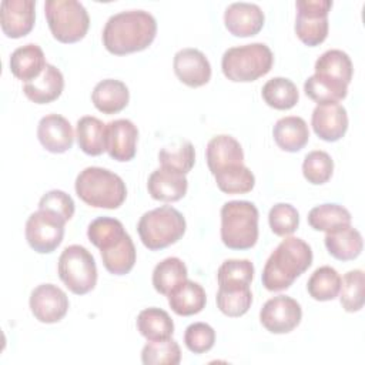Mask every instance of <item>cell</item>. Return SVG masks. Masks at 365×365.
I'll return each mask as SVG.
<instances>
[{"mask_svg": "<svg viewBox=\"0 0 365 365\" xmlns=\"http://www.w3.org/2000/svg\"><path fill=\"white\" fill-rule=\"evenodd\" d=\"M30 309L34 318L43 324L61 321L68 311L66 292L54 284H41L30 294Z\"/></svg>", "mask_w": 365, "mask_h": 365, "instance_id": "7c38bea8", "label": "cell"}, {"mask_svg": "<svg viewBox=\"0 0 365 365\" xmlns=\"http://www.w3.org/2000/svg\"><path fill=\"white\" fill-rule=\"evenodd\" d=\"M137 329L147 341H160L171 338L174 322L167 311L161 308H145L137 317Z\"/></svg>", "mask_w": 365, "mask_h": 365, "instance_id": "4316f807", "label": "cell"}, {"mask_svg": "<svg viewBox=\"0 0 365 365\" xmlns=\"http://www.w3.org/2000/svg\"><path fill=\"white\" fill-rule=\"evenodd\" d=\"M36 20L34 0H3L0 24L3 33L10 38H20L29 34Z\"/></svg>", "mask_w": 365, "mask_h": 365, "instance_id": "5bb4252c", "label": "cell"}, {"mask_svg": "<svg viewBox=\"0 0 365 365\" xmlns=\"http://www.w3.org/2000/svg\"><path fill=\"white\" fill-rule=\"evenodd\" d=\"M173 67L178 80L188 87H201L211 78V64L208 58L202 51L192 47L177 51Z\"/></svg>", "mask_w": 365, "mask_h": 365, "instance_id": "9a60e30c", "label": "cell"}, {"mask_svg": "<svg viewBox=\"0 0 365 365\" xmlns=\"http://www.w3.org/2000/svg\"><path fill=\"white\" fill-rule=\"evenodd\" d=\"M341 288V275L329 265L317 268L308 282L307 291L317 301H331L338 297Z\"/></svg>", "mask_w": 365, "mask_h": 365, "instance_id": "e575fe53", "label": "cell"}, {"mask_svg": "<svg viewBox=\"0 0 365 365\" xmlns=\"http://www.w3.org/2000/svg\"><path fill=\"white\" fill-rule=\"evenodd\" d=\"M324 241L328 252L339 261L355 259L364 247L361 232L351 225L327 232Z\"/></svg>", "mask_w": 365, "mask_h": 365, "instance_id": "484cf974", "label": "cell"}, {"mask_svg": "<svg viewBox=\"0 0 365 365\" xmlns=\"http://www.w3.org/2000/svg\"><path fill=\"white\" fill-rule=\"evenodd\" d=\"M272 135L281 150L297 153L307 145L309 140V130L304 118L287 115L275 123Z\"/></svg>", "mask_w": 365, "mask_h": 365, "instance_id": "d4e9b609", "label": "cell"}, {"mask_svg": "<svg viewBox=\"0 0 365 365\" xmlns=\"http://www.w3.org/2000/svg\"><path fill=\"white\" fill-rule=\"evenodd\" d=\"M315 74L329 77L332 80L349 84L352 78V61L349 56L338 48H331L322 53L315 61Z\"/></svg>", "mask_w": 365, "mask_h": 365, "instance_id": "f546056e", "label": "cell"}, {"mask_svg": "<svg viewBox=\"0 0 365 365\" xmlns=\"http://www.w3.org/2000/svg\"><path fill=\"white\" fill-rule=\"evenodd\" d=\"M124 225L121 221L111 217H98L88 224L87 237L90 242L100 251L114 245L125 235Z\"/></svg>", "mask_w": 365, "mask_h": 365, "instance_id": "74e56055", "label": "cell"}, {"mask_svg": "<svg viewBox=\"0 0 365 365\" xmlns=\"http://www.w3.org/2000/svg\"><path fill=\"white\" fill-rule=\"evenodd\" d=\"M181 361V349L173 338L148 341L141 351V362L144 365H178Z\"/></svg>", "mask_w": 365, "mask_h": 365, "instance_id": "ab89813d", "label": "cell"}, {"mask_svg": "<svg viewBox=\"0 0 365 365\" xmlns=\"http://www.w3.org/2000/svg\"><path fill=\"white\" fill-rule=\"evenodd\" d=\"M66 220L54 211L37 210L26 221V240L38 254L53 252L63 241Z\"/></svg>", "mask_w": 365, "mask_h": 365, "instance_id": "30bf717a", "label": "cell"}, {"mask_svg": "<svg viewBox=\"0 0 365 365\" xmlns=\"http://www.w3.org/2000/svg\"><path fill=\"white\" fill-rule=\"evenodd\" d=\"M205 158L208 168L214 175L224 168L244 164V151L241 144L234 137L220 134L208 141Z\"/></svg>", "mask_w": 365, "mask_h": 365, "instance_id": "d6986e66", "label": "cell"}, {"mask_svg": "<svg viewBox=\"0 0 365 365\" xmlns=\"http://www.w3.org/2000/svg\"><path fill=\"white\" fill-rule=\"evenodd\" d=\"M272 63L274 54L267 44L251 43L225 50L221 58V68L228 80L248 83L269 73Z\"/></svg>", "mask_w": 365, "mask_h": 365, "instance_id": "5b68a950", "label": "cell"}, {"mask_svg": "<svg viewBox=\"0 0 365 365\" xmlns=\"http://www.w3.org/2000/svg\"><path fill=\"white\" fill-rule=\"evenodd\" d=\"M138 128L131 120L118 118L106 124V151L115 161H130L137 151Z\"/></svg>", "mask_w": 365, "mask_h": 365, "instance_id": "4fadbf2b", "label": "cell"}, {"mask_svg": "<svg viewBox=\"0 0 365 365\" xmlns=\"http://www.w3.org/2000/svg\"><path fill=\"white\" fill-rule=\"evenodd\" d=\"M185 228V218L171 205H163L144 212L137 224L141 242L151 251L175 244L182 238Z\"/></svg>", "mask_w": 365, "mask_h": 365, "instance_id": "8992f818", "label": "cell"}, {"mask_svg": "<svg viewBox=\"0 0 365 365\" xmlns=\"http://www.w3.org/2000/svg\"><path fill=\"white\" fill-rule=\"evenodd\" d=\"M188 271L185 264L177 257H168L158 262L153 271V285L157 292L168 295V292L187 279Z\"/></svg>", "mask_w": 365, "mask_h": 365, "instance_id": "d590c367", "label": "cell"}, {"mask_svg": "<svg viewBox=\"0 0 365 365\" xmlns=\"http://www.w3.org/2000/svg\"><path fill=\"white\" fill-rule=\"evenodd\" d=\"M312 264V250L301 238L282 240L268 257L262 269V285L272 292L288 289Z\"/></svg>", "mask_w": 365, "mask_h": 365, "instance_id": "7a4b0ae2", "label": "cell"}, {"mask_svg": "<svg viewBox=\"0 0 365 365\" xmlns=\"http://www.w3.org/2000/svg\"><path fill=\"white\" fill-rule=\"evenodd\" d=\"M157 34V21L145 10L113 14L103 30V44L111 54L124 56L147 48Z\"/></svg>", "mask_w": 365, "mask_h": 365, "instance_id": "6da1fadb", "label": "cell"}, {"mask_svg": "<svg viewBox=\"0 0 365 365\" xmlns=\"http://www.w3.org/2000/svg\"><path fill=\"white\" fill-rule=\"evenodd\" d=\"M168 305L181 317H190L205 308L207 295L204 288L191 279H184L168 292Z\"/></svg>", "mask_w": 365, "mask_h": 365, "instance_id": "7402d4cb", "label": "cell"}, {"mask_svg": "<svg viewBox=\"0 0 365 365\" xmlns=\"http://www.w3.org/2000/svg\"><path fill=\"white\" fill-rule=\"evenodd\" d=\"M188 188V181L184 174L160 167L154 170L147 181L148 194L158 201L174 202L181 200Z\"/></svg>", "mask_w": 365, "mask_h": 365, "instance_id": "ffe728a7", "label": "cell"}, {"mask_svg": "<svg viewBox=\"0 0 365 365\" xmlns=\"http://www.w3.org/2000/svg\"><path fill=\"white\" fill-rule=\"evenodd\" d=\"M351 212L339 204H321L308 212V224L317 231L331 232L351 225Z\"/></svg>", "mask_w": 365, "mask_h": 365, "instance_id": "1f68e13d", "label": "cell"}, {"mask_svg": "<svg viewBox=\"0 0 365 365\" xmlns=\"http://www.w3.org/2000/svg\"><path fill=\"white\" fill-rule=\"evenodd\" d=\"M76 137L81 151L88 155H100L106 151V124L97 117H81L76 125Z\"/></svg>", "mask_w": 365, "mask_h": 365, "instance_id": "83f0119b", "label": "cell"}, {"mask_svg": "<svg viewBox=\"0 0 365 365\" xmlns=\"http://www.w3.org/2000/svg\"><path fill=\"white\" fill-rule=\"evenodd\" d=\"M38 208L40 210H50L61 215L66 221L71 220L74 215V201L73 198L61 191V190H51L47 191L38 201Z\"/></svg>", "mask_w": 365, "mask_h": 365, "instance_id": "bcb514c9", "label": "cell"}, {"mask_svg": "<svg viewBox=\"0 0 365 365\" xmlns=\"http://www.w3.org/2000/svg\"><path fill=\"white\" fill-rule=\"evenodd\" d=\"M185 346L194 354H204L214 346L215 331L205 322H194L185 328Z\"/></svg>", "mask_w": 365, "mask_h": 365, "instance_id": "f6af8a7d", "label": "cell"}, {"mask_svg": "<svg viewBox=\"0 0 365 365\" xmlns=\"http://www.w3.org/2000/svg\"><path fill=\"white\" fill-rule=\"evenodd\" d=\"M314 133L324 141H338L348 130V114L339 103L318 104L311 117Z\"/></svg>", "mask_w": 365, "mask_h": 365, "instance_id": "2e32d148", "label": "cell"}, {"mask_svg": "<svg viewBox=\"0 0 365 365\" xmlns=\"http://www.w3.org/2000/svg\"><path fill=\"white\" fill-rule=\"evenodd\" d=\"M46 64L47 63L41 47L34 43H29L16 48L10 56L11 74L24 83L38 77Z\"/></svg>", "mask_w": 365, "mask_h": 365, "instance_id": "cb8c5ba5", "label": "cell"}, {"mask_svg": "<svg viewBox=\"0 0 365 365\" xmlns=\"http://www.w3.org/2000/svg\"><path fill=\"white\" fill-rule=\"evenodd\" d=\"M44 13L53 37L61 43L80 41L88 30L90 17L77 0H47Z\"/></svg>", "mask_w": 365, "mask_h": 365, "instance_id": "52a82bcc", "label": "cell"}, {"mask_svg": "<svg viewBox=\"0 0 365 365\" xmlns=\"http://www.w3.org/2000/svg\"><path fill=\"white\" fill-rule=\"evenodd\" d=\"M221 240L230 250H248L258 240V210L250 201H228L221 208Z\"/></svg>", "mask_w": 365, "mask_h": 365, "instance_id": "277c9868", "label": "cell"}, {"mask_svg": "<svg viewBox=\"0 0 365 365\" xmlns=\"http://www.w3.org/2000/svg\"><path fill=\"white\" fill-rule=\"evenodd\" d=\"M63 88L64 77L61 71L56 66L47 63L38 77L24 83L23 93L36 104H47L57 100L63 93Z\"/></svg>", "mask_w": 365, "mask_h": 365, "instance_id": "44dd1931", "label": "cell"}, {"mask_svg": "<svg viewBox=\"0 0 365 365\" xmlns=\"http://www.w3.org/2000/svg\"><path fill=\"white\" fill-rule=\"evenodd\" d=\"M37 138L47 151L61 154L73 147L74 133L66 117L60 114H48L38 121Z\"/></svg>", "mask_w": 365, "mask_h": 365, "instance_id": "ac0fdd59", "label": "cell"}, {"mask_svg": "<svg viewBox=\"0 0 365 365\" xmlns=\"http://www.w3.org/2000/svg\"><path fill=\"white\" fill-rule=\"evenodd\" d=\"M218 188L225 194H245L255 185V177L244 164L224 168L214 174Z\"/></svg>", "mask_w": 365, "mask_h": 365, "instance_id": "8d00e7d4", "label": "cell"}, {"mask_svg": "<svg viewBox=\"0 0 365 365\" xmlns=\"http://www.w3.org/2000/svg\"><path fill=\"white\" fill-rule=\"evenodd\" d=\"M58 277L76 295H84L97 284V265L91 252L83 245H68L58 257Z\"/></svg>", "mask_w": 365, "mask_h": 365, "instance_id": "ba28073f", "label": "cell"}, {"mask_svg": "<svg viewBox=\"0 0 365 365\" xmlns=\"http://www.w3.org/2000/svg\"><path fill=\"white\" fill-rule=\"evenodd\" d=\"M268 222L275 235L287 237L297 231L299 225V214L294 205L278 202L269 210Z\"/></svg>", "mask_w": 365, "mask_h": 365, "instance_id": "ee69618b", "label": "cell"}, {"mask_svg": "<svg viewBox=\"0 0 365 365\" xmlns=\"http://www.w3.org/2000/svg\"><path fill=\"white\" fill-rule=\"evenodd\" d=\"M160 167L177 171L180 174H187L191 171L195 163V151L190 141L182 140L175 145L164 147L158 153Z\"/></svg>", "mask_w": 365, "mask_h": 365, "instance_id": "f35d334b", "label": "cell"}, {"mask_svg": "<svg viewBox=\"0 0 365 365\" xmlns=\"http://www.w3.org/2000/svg\"><path fill=\"white\" fill-rule=\"evenodd\" d=\"M261 94L264 101L275 110H289L299 100L297 86L285 77H274L268 80L262 86Z\"/></svg>", "mask_w": 365, "mask_h": 365, "instance_id": "d6a6232c", "label": "cell"}, {"mask_svg": "<svg viewBox=\"0 0 365 365\" xmlns=\"http://www.w3.org/2000/svg\"><path fill=\"white\" fill-rule=\"evenodd\" d=\"M295 33L308 47L321 44L328 36V13L331 0H298L295 3Z\"/></svg>", "mask_w": 365, "mask_h": 365, "instance_id": "9c48e42d", "label": "cell"}, {"mask_svg": "<svg viewBox=\"0 0 365 365\" xmlns=\"http://www.w3.org/2000/svg\"><path fill=\"white\" fill-rule=\"evenodd\" d=\"M218 309L231 318L244 315L252 304V292L250 285L240 287H218L215 297Z\"/></svg>", "mask_w": 365, "mask_h": 365, "instance_id": "836d02e7", "label": "cell"}, {"mask_svg": "<svg viewBox=\"0 0 365 365\" xmlns=\"http://www.w3.org/2000/svg\"><path fill=\"white\" fill-rule=\"evenodd\" d=\"M265 21L264 13L254 3H231L224 11V23L227 30L237 37H250L259 33Z\"/></svg>", "mask_w": 365, "mask_h": 365, "instance_id": "e0dca14e", "label": "cell"}, {"mask_svg": "<svg viewBox=\"0 0 365 365\" xmlns=\"http://www.w3.org/2000/svg\"><path fill=\"white\" fill-rule=\"evenodd\" d=\"M364 271L351 269L341 278L339 302L346 312H356L364 307Z\"/></svg>", "mask_w": 365, "mask_h": 365, "instance_id": "60d3db41", "label": "cell"}, {"mask_svg": "<svg viewBox=\"0 0 365 365\" xmlns=\"http://www.w3.org/2000/svg\"><path fill=\"white\" fill-rule=\"evenodd\" d=\"M254 265L250 259H225L217 272L218 287L251 285Z\"/></svg>", "mask_w": 365, "mask_h": 365, "instance_id": "b9f144b4", "label": "cell"}, {"mask_svg": "<svg viewBox=\"0 0 365 365\" xmlns=\"http://www.w3.org/2000/svg\"><path fill=\"white\" fill-rule=\"evenodd\" d=\"M100 252L106 269L114 275L128 274L135 264V247L128 234H125L114 245L101 250Z\"/></svg>", "mask_w": 365, "mask_h": 365, "instance_id": "f1b7e54d", "label": "cell"}, {"mask_svg": "<svg viewBox=\"0 0 365 365\" xmlns=\"http://www.w3.org/2000/svg\"><path fill=\"white\" fill-rule=\"evenodd\" d=\"M305 94L318 104L338 103L348 94V84L325 76L312 74L304 83Z\"/></svg>", "mask_w": 365, "mask_h": 365, "instance_id": "4dcf8cb0", "label": "cell"}, {"mask_svg": "<svg viewBox=\"0 0 365 365\" xmlns=\"http://www.w3.org/2000/svg\"><path fill=\"white\" fill-rule=\"evenodd\" d=\"M334 171V161L331 155L322 150L308 153L302 163V174L305 180L314 185L325 184Z\"/></svg>", "mask_w": 365, "mask_h": 365, "instance_id": "7bdbcfd3", "label": "cell"}, {"mask_svg": "<svg viewBox=\"0 0 365 365\" xmlns=\"http://www.w3.org/2000/svg\"><path fill=\"white\" fill-rule=\"evenodd\" d=\"M301 318V305L287 295H277L268 299L259 311V321L262 327L272 334L291 332L299 325Z\"/></svg>", "mask_w": 365, "mask_h": 365, "instance_id": "8fae6325", "label": "cell"}, {"mask_svg": "<svg viewBox=\"0 0 365 365\" xmlns=\"http://www.w3.org/2000/svg\"><path fill=\"white\" fill-rule=\"evenodd\" d=\"M74 188L81 201L96 208H118L127 197L123 178L103 167H87L80 171Z\"/></svg>", "mask_w": 365, "mask_h": 365, "instance_id": "3957f363", "label": "cell"}, {"mask_svg": "<svg viewBox=\"0 0 365 365\" xmlns=\"http://www.w3.org/2000/svg\"><path fill=\"white\" fill-rule=\"evenodd\" d=\"M91 100L94 107L104 114H115L127 107L130 100L128 87L115 78H106L96 84Z\"/></svg>", "mask_w": 365, "mask_h": 365, "instance_id": "603a6c76", "label": "cell"}]
</instances>
